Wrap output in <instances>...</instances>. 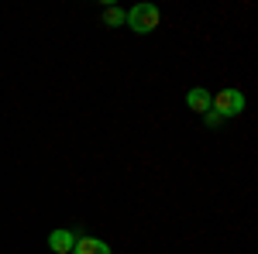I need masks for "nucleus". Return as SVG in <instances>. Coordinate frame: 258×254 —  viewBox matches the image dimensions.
<instances>
[{
	"label": "nucleus",
	"instance_id": "obj_1",
	"mask_svg": "<svg viewBox=\"0 0 258 254\" xmlns=\"http://www.w3.org/2000/svg\"><path fill=\"white\" fill-rule=\"evenodd\" d=\"M159 21H162V14H159L155 4H135V7L127 11L124 24H127L135 35H152V31L159 28Z\"/></svg>",
	"mask_w": 258,
	"mask_h": 254
},
{
	"label": "nucleus",
	"instance_id": "obj_2",
	"mask_svg": "<svg viewBox=\"0 0 258 254\" xmlns=\"http://www.w3.org/2000/svg\"><path fill=\"white\" fill-rule=\"evenodd\" d=\"M210 110H214L220 120L238 117L241 110H244V93H241V90H234V86H227V90H220L217 97L210 100Z\"/></svg>",
	"mask_w": 258,
	"mask_h": 254
},
{
	"label": "nucleus",
	"instance_id": "obj_3",
	"mask_svg": "<svg viewBox=\"0 0 258 254\" xmlns=\"http://www.w3.org/2000/svg\"><path fill=\"white\" fill-rule=\"evenodd\" d=\"M80 237H83L80 230H66V227H59V230L48 234V247H52L55 254H69V251H73V244H76Z\"/></svg>",
	"mask_w": 258,
	"mask_h": 254
},
{
	"label": "nucleus",
	"instance_id": "obj_4",
	"mask_svg": "<svg viewBox=\"0 0 258 254\" xmlns=\"http://www.w3.org/2000/svg\"><path fill=\"white\" fill-rule=\"evenodd\" d=\"M73 254H114V251H110V244L100 240V237H80V240L73 244Z\"/></svg>",
	"mask_w": 258,
	"mask_h": 254
},
{
	"label": "nucleus",
	"instance_id": "obj_5",
	"mask_svg": "<svg viewBox=\"0 0 258 254\" xmlns=\"http://www.w3.org/2000/svg\"><path fill=\"white\" fill-rule=\"evenodd\" d=\"M186 103H189V110H193V114L203 117V114L210 110V93H207V90H200V86H193V90L186 93Z\"/></svg>",
	"mask_w": 258,
	"mask_h": 254
},
{
	"label": "nucleus",
	"instance_id": "obj_6",
	"mask_svg": "<svg viewBox=\"0 0 258 254\" xmlns=\"http://www.w3.org/2000/svg\"><path fill=\"white\" fill-rule=\"evenodd\" d=\"M124 18H127V11H120V7H107V11H103V24H107V28H120Z\"/></svg>",
	"mask_w": 258,
	"mask_h": 254
},
{
	"label": "nucleus",
	"instance_id": "obj_7",
	"mask_svg": "<svg viewBox=\"0 0 258 254\" xmlns=\"http://www.w3.org/2000/svg\"><path fill=\"white\" fill-rule=\"evenodd\" d=\"M203 124H207L210 131H217V127H220V124H224V120H220L217 114H214V110H207V114H203Z\"/></svg>",
	"mask_w": 258,
	"mask_h": 254
}]
</instances>
